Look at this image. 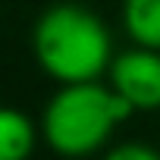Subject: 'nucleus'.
Here are the masks:
<instances>
[{"mask_svg": "<svg viewBox=\"0 0 160 160\" xmlns=\"http://www.w3.org/2000/svg\"><path fill=\"white\" fill-rule=\"evenodd\" d=\"M110 88L135 110H160V50L132 47L110 63Z\"/></svg>", "mask_w": 160, "mask_h": 160, "instance_id": "3", "label": "nucleus"}, {"mask_svg": "<svg viewBox=\"0 0 160 160\" xmlns=\"http://www.w3.org/2000/svg\"><path fill=\"white\" fill-rule=\"evenodd\" d=\"M132 116V107L101 82L60 85L41 113V135L60 157L82 160L107 144L113 129Z\"/></svg>", "mask_w": 160, "mask_h": 160, "instance_id": "2", "label": "nucleus"}, {"mask_svg": "<svg viewBox=\"0 0 160 160\" xmlns=\"http://www.w3.org/2000/svg\"><path fill=\"white\" fill-rule=\"evenodd\" d=\"M104 160H160V151L141 141H129V144H116Z\"/></svg>", "mask_w": 160, "mask_h": 160, "instance_id": "6", "label": "nucleus"}, {"mask_svg": "<svg viewBox=\"0 0 160 160\" xmlns=\"http://www.w3.org/2000/svg\"><path fill=\"white\" fill-rule=\"evenodd\" d=\"M122 25L135 47L160 50V0H126Z\"/></svg>", "mask_w": 160, "mask_h": 160, "instance_id": "5", "label": "nucleus"}, {"mask_svg": "<svg viewBox=\"0 0 160 160\" xmlns=\"http://www.w3.org/2000/svg\"><path fill=\"white\" fill-rule=\"evenodd\" d=\"M38 66L60 85L98 82L113 63V41L101 16L78 3L47 7L32 32Z\"/></svg>", "mask_w": 160, "mask_h": 160, "instance_id": "1", "label": "nucleus"}, {"mask_svg": "<svg viewBox=\"0 0 160 160\" xmlns=\"http://www.w3.org/2000/svg\"><path fill=\"white\" fill-rule=\"evenodd\" d=\"M35 122L13 107H0V160H28L35 151Z\"/></svg>", "mask_w": 160, "mask_h": 160, "instance_id": "4", "label": "nucleus"}]
</instances>
